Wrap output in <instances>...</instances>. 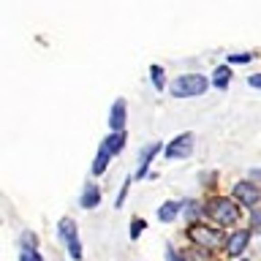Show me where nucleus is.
Listing matches in <instances>:
<instances>
[{"label":"nucleus","mask_w":261,"mask_h":261,"mask_svg":"<svg viewBox=\"0 0 261 261\" xmlns=\"http://www.w3.org/2000/svg\"><path fill=\"white\" fill-rule=\"evenodd\" d=\"M210 85L212 82L204 73H179L169 85V93H171V98H196V95L207 93Z\"/></svg>","instance_id":"f257e3e1"},{"label":"nucleus","mask_w":261,"mask_h":261,"mask_svg":"<svg viewBox=\"0 0 261 261\" xmlns=\"http://www.w3.org/2000/svg\"><path fill=\"white\" fill-rule=\"evenodd\" d=\"M207 218H212L218 226H234L240 220V204L231 199H212L207 204Z\"/></svg>","instance_id":"f03ea898"},{"label":"nucleus","mask_w":261,"mask_h":261,"mask_svg":"<svg viewBox=\"0 0 261 261\" xmlns=\"http://www.w3.org/2000/svg\"><path fill=\"white\" fill-rule=\"evenodd\" d=\"M57 237H60V242L65 245V250H68V256L73 261L82 258V242H79V228L73 223L71 218H63L60 223H57Z\"/></svg>","instance_id":"7ed1b4c3"},{"label":"nucleus","mask_w":261,"mask_h":261,"mask_svg":"<svg viewBox=\"0 0 261 261\" xmlns=\"http://www.w3.org/2000/svg\"><path fill=\"white\" fill-rule=\"evenodd\" d=\"M188 237L201 245V248H218L220 242H223V231H220V226H204V223H191V228H188Z\"/></svg>","instance_id":"20e7f679"},{"label":"nucleus","mask_w":261,"mask_h":261,"mask_svg":"<svg viewBox=\"0 0 261 261\" xmlns=\"http://www.w3.org/2000/svg\"><path fill=\"white\" fill-rule=\"evenodd\" d=\"M191 152H193V134H191V130H182V134L174 136L166 147H163V155H166L169 161L188 158Z\"/></svg>","instance_id":"39448f33"},{"label":"nucleus","mask_w":261,"mask_h":261,"mask_svg":"<svg viewBox=\"0 0 261 261\" xmlns=\"http://www.w3.org/2000/svg\"><path fill=\"white\" fill-rule=\"evenodd\" d=\"M261 199V191L256 182H250V179H240V182L234 185V201L240 204V207H256Z\"/></svg>","instance_id":"423d86ee"},{"label":"nucleus","mask_w":261,"mask_h":261,"mask_svg":"<svg viewBox=\"0 0 261 261\" xmlns=\"http://www.w3.org/2000/svg\"><path fill=\"white\" fill-rule=\"evenodd\" d=\"M161 150H163L161 142H152V144L144 147L142 155H139V171L134 174V179H144L147 174H150V163H152V158H155V155H158Z\"/></svg>","instance_id":"0eeeda50"},{"label":"nucleus","mask_w":261,"mask_h":261,"mask_svg":"<svg viewBox=\"0 0 261 261\" xmlns=\"http://www.w3.org/2000/svg\"><path fill=\"white\" fill-rule=\"evenodd\" d=\"M248 242H250V231L248 228H240V231H234L231 237H228V242H226V250H228V256L231 258H240L245 248H248Z\"/></svg>","instance_id":"6e6552de"},{"label":"nucleus","mask_w":261,"mask_h":261,"mask_svg":"<svg viewBox=\"0 0 261 261\" xmlns=\"http://www.w3.org/2000/svg\"><path fill=\"white\" fill-rule=\"evenodd\" d=\"M128 109H125V98H117L109 109V130H125Z\"/></svg>","instance_id":"1a4fd4ad"},{"label":"nucleus","mask_w":261,"mask_h":261,"mask_svg":"<svg viewBox=\"0 0 261 261\" xmlns=\"http://www.w3.org/2000/svg\"><path fill=\"white\" fill-rule=\"evenodd\" d=\"M101 204V188L95 182H87L85 191H82V199H79V207L82 210H95Z\"/></svg>","instance_id":"9d476101"},{"label":"nucleus","mask_w":261,"mask_h":261,"mask_svg":"<svg viewBox=\"0 0 261 261\" xmlns=\"http://www.w3.org/2000/svg\"><path fill=\"white\" fill-rule=\"evenodd\" d=\"M182 204L185 201H174V199L163 201L158 207V220H161V223H171V220H177L179 212H182Z\"/></svg>","instance_id":"9b49d317"},{"label":"nucleus","mask_w":261,"mask_h":261,"mask_svg":"<svg viewBox=\"0 0 261 261\" xmlns=\"http://www.w3.org/2000/svg\"><path fill=\"white\" fill-rule=\"evenodd\" d=\"M114 158V155L109 152V147H98V152H95V161H93V169H90V171H93V177H101L103 174V171L106 169H109V161Z\"/></svg>","instance_id":"f8f14e48"},{"label":"nucleus","mask_w":261,"mask_h":261,"mask_svg":"<svg viewBox=\"0 0 261 261\" xmlns=\"http://www.w3.org/2000/svg\"><path fill=\"white\" fill-rule=\"evenodd\" d=\"M210 82L215 90H228V85H231V68H228V65H218V68L212 71Z\"/></svg>","instance_id":"ddd939ff"},{"label":"nucleus","mask_w":261,"mask_h":261,"mask_svg":"<svg viewBox=\"0 0 261 261\" xmlns=\"http://www.w3.org/2000/svg\"><path fill=\"white\" fill-rule=\"evenodd\" d=\"M101 144H103V147H109V152H112V155L122 152V147H125V130H109V136H106Z\"/></svg>","instance_id":"4468645a"},{"label":"nucleus","mask_w":261,"mask_h":261,"mask_svg":"<svg viewBox=\"0 0 261 261\" xmlns=\"http://www.w3.org/2000/svg\"><path fill=\"white\" fill-rule=\"evenodd\" d=\"M150 82H152V87L158 90V93L169 87V85H166V71H163V65H158V63L150 65Z\"/></svg>","instance_id":"2eb2a0df"},{"label":"nucleus","mask_w":261,"mask_h":261,"mask_svg":"<svg viewBox=\"0 0 261 261\" xmlns=\"http://www.w3.org/2000/svg\"><path fill=\"white\" fill-rule=\"evenodd\" d=\"M182 210H185V218L193 220V223H196V218L201 215V204H199V201H185Z\"/></svg>","instance_id":"dca6fc26"},{"label":"nucleus","mask_w":261,"mask_h":261,"mask_svg":"<svg viewBox=\"0 0 261 261\" xmlns=\"http://www.w3.org/2000/svg\"><path fill=\"white\" fill-rule=\"evenodd\" d=\"M147 228V223L142 218H134L130 220V228H128V234H130V240H139V237H142V231Z\"/></svg>","instance_id":"f3484780"},{"label":"nucleus","mask_w":261,"mask_h":261,"mask_svg":"<svg viewBox=\"0 0 261 261\" xmlns=\"http://www.w3.org/2000/svg\"><path fill=\"white\" fill-rule=\"evenodd\" d=\"M130 182H134V177H128L125 182H122V188H120V196H117V201H114V207H122V204H125V196H128V188H130Z\"/></svg>","instance_id":"a211bd4d"},{"label":"nucleus","mask_w":261,"mask_h":261,"mask_svg":"<svg viewBox=\"0 0 261 261\" xmlns=\"http://www.w3.org/2000/svg\"><path fill=\"white\" fill-rule=\"evenodd\" d=\"M22 248L24 250H38L36 248V234H33V231H24L22 234Z\"/></svg>","instance_id":"6ab92c4d"},{"label":"nucleus","mask_w":261,"mask_h":261,"mask_svg":"<svg viewBox=\"0 0 261 261\" xmlns=\"http://www.w3.org/2000/svg\"><path fill=\"white\" fill-rule=\"evenodd\" d=\"M253 60V55L250 52H242V55H228V63L237 65V63H250Z\"/></svg>","instance_id":"aec40b11"},{"label":"nucleus","mask_w":261,"mask_h":261,"mask_svg":"<svg viewBox=\"0 0 261 261\" xmlns=\"http://www.w3.org/2000/svg\"><path fill=\"white\" fill-rule=\"evenodd\" d=\"M250 226L261 228V210H256V207H253V215H250Z\"/></svg>","instance_id":"412c9836"},{"label":"nucleus","mask_w":261,"mask_h":261,"mask_svg":"<svg viewBox=\"0 0 261 261\" xmlns=\"http://www.w3.org/2000/svg\"><path fill=\"white\" fill-rule=\"evenodd\" d=\"M248 85H250L253 90H261V73H250V76H248Z\"/></svg>","instance_id":"4be33fe9"},{"label":"nucleus","mask_w":261,"mask_h":261,"mask_svg":"<svg viewBox=\"0 0 261 261\" xmlns=\"http://www.w3.org/2000/svg\"><path fill=\"white\" fill-rule=\"evenodd\" d=\"M166 261H188V258H182V256H177V253H174V250L169 248V250H166Z\"/></svg>","instance_id":"5701e85b"},{"label":"nucleus","mask_w":261,"mask_h":261,"mask_svg":"<svg viewBox=\"0 0 261 261\" xmlns=\"http://www.w3.org/2000/svg\"><path fill=\"white\" fill-rule=\"evenodd\" d=\"M19 261H36V258H33V250H24V248H22V256H19Z\"/></svg>","instance_id":"b1692460"},{"label":"nucleus","mask_w":261,"mask_h":261,"mask_svg":"<svg viewBox=\"0 0 261 261\" xmlns=\"http://www.w3.org/2000/svg\"><path fill=\"white\" fill-rule=\"evenodd\" d=\"M33 258H36V261H44V256H41L38 250H33Z\"/></svg>","instance_id":"393cba45"},{"label":"nucleus","mask_w":261,"mask_h":261,"mask_svg":"<svg viewBox=\"0 0 261 261\" xmlns=\"http://www.w3.org/2000/svg\"><path fill=\"white\" fill-rule=\"evenodd\" d=\"M242 261H245V258H242Z\"/></svg>","instance_id":"a878e982"}]
</instances>
